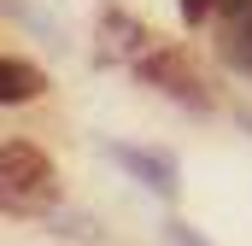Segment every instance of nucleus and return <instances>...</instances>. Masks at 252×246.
<instances>
[{
  "label": "nucleus",
  "mask_w": 252,
  "mask_h": 246,
  "mask_svg": "<svg viewBox=\"0 0 252 246\" xmlns=\"http://www.w3.org/2000/svg\"><path fill=\"white\" fill-rule=\"evenodd\" d=\"M59 199V170L41 147L6 141L0 147V205L6 211H47Z\"/></svg>",
  "instance_id": "nucleus-1"
},
{
  "label": "nucleus",
  "mask_w": 252,
  "mask_h": 246,
  "mask_svg": "<svg viewBox=\"0 0 252 246\" xmlns=\"http://www.w3.org/2000/svg\"><path fill=\"white\" fill-rule=\"evenodd\" d=\"M141 76L153 82V88H164L176 106H193V112H211V94H205V82H199V70H193L182 53H170V47H153L147 59H141Z\"/></svg>",
  "instance_id": "nucleus-2"
},
{
  "label": "nucleus",
  "mask_w": 252,
  "mask_h": 246,
  "mask_svg": "<svg viewBox=\"0 0 252 246\" xmlns=\"http://www.w3.org/2000/svg\"><path fill=\"white\" fill-rule=\"evenodd\" d=\"M164 235H170V246H205L199 229H188V223H164Z\"/></svg>",
  "instance_id": "nucleus-6"
},
{
  "label": "nucleus",
  "mask_w": 252,
  "mask_h": 246,
  "mask_svg": "<svg viewBox=\"0 0 252 246\" xmlns=\"http://www.w3.org/2000/svg\"><path fill=\"white\" fill-rule=\"evenodd\" d=\"M47 82H41V70L24 59H0V106H24V100H35Z\"/></svg>",
  "instance_id": "nucleus-4"
},
{
  "label": "nucleus",
  "mask_w": 252,
  "mask_h": 246,
  "mask_svg": "<svg viewBox=\"0 0 252 246\" xmlns=\"http://www.w3.org/2000/svg\"><path fill=\"white\" fill-rule=\"evenodd\" d=\"M112 158L124 164L135 182H147L158 199H176L182 176H176V158H170V153H153V147H112Z\"/></svg>",
  "instance_id": "nucleus-3"
},
{
  "label": "nucleus",
  "mask_w": 252,
  "mask_h": 246,
  "mask_svg": "<svg viewBox=\"0 0 252 246\" xmlns=\"http://www.w3.org/2000/svg\"><path fill=\"white\" fill-rule=\"evenodd\" d=\"M223 53H229L235 70H252V12H247V18H235V30H229V47H223Z\"/></svg>",
  "instance_id": "nucleus-5"
},
{
  "label": "nucleus",
  "mask_w": 252,
  "mask_h": 246,
  "mask_svg": "<svg viewBox=\"0 0 252 246\" xmlns=\"http://www.w3.org/2000/svg\"><path fill=\"white\" fill-rule=\"evenodd\" d=\"M217 6H223L229 18H247V12H252V0H217Z\"/></svg>",
  "instance_id": "nucleus-8"
},
{
  "label": "nucleus",
  "mask_w": 252,
  "mask_h": 246,
  "mask_svg": "<svg viewBox=\"0 0 252 246\" xmlns=\"http://www.w3.org/2000/svg\"><path fill=\"white\" fill-rule=\"evenodd\" d=\"M211 6H217V0H182V18H188V24H199Z\"/></svg>",
  "instance_id": "nucleus-7"
}]
</instances>
